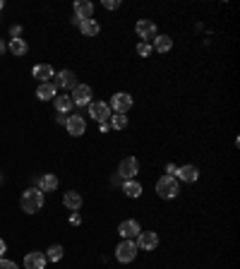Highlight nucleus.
<instances>
[{"label": "nucleus", "mask_w": 240, "mask_h": 269, "mask_svg": "<svg viewBox=\"0 0 240 269\" xmlns=\"http://www.w3.org/2000/svg\"><path fill=\"white\" fill-rule=\"evenodd\" d=\"M75 17H80L82 22H84V20H91V17H94V5H91L89 0H77V2H75Z\"/></svg>", "instance_id": "16"}, {"label": "nucleus", "mask_w": 240, "mask_h": 269, "mask_svg": "<svg viewBox=\"0 0 240 269\" xmlns=\"http://www.w3.org/2000/svg\"><path fill=\"white\" fill-rule=\"evenodd\" d=\"M118 233L122 236V240H135L142 233V228H140V224L135 219H127V221H122L118 226Z\"/></svg>", "instance_id": "10"}, {"label": "nucleus", "mask_w": 240, "mask_h": 269, "mask_svg": "<svg viewBox=\"0 0 240 269\" xmlns=\"http://www.w3.org/2000/svg\"><path fill=\"white\" fill-rule=\"evenodd\" d=\"M20 207H22V211H27V214L39 211L41 207H43V192H41L39 187H29V190H24V192H22V197H20Z\"/></svg>", "instance_id": "1"}, {"label": "nucleus", "mask_w": 240, "mask_h": 269, "mask_svg": "<svg viewBox=\"0 0 240 269\" xmlns=\"http://www.w3.org/2000/svg\"><path fill=\"white\" fill-rule=\"evenodd\" d=\"M53 101H56L58 113H65V116H67V113L72 111V101H70V96H56Z\"/></svg>", "instance_id": "24"}, {"label": "nucleus", "mask_w": 240, "mask_h": 269, "mask_svg": "<svg viewBox=\"0 0 240 269\" xmlns=\"http://www.w3.org/2000/svg\"><path fill=\"white\" fill-rule=\"evenodd\" d=\"M56 96H58V89H56L51 82H43V84L36 87V99H39V101H51V99H56Z\"/></svg>", "instance_id": "18"}, {"label": "nucleus", "mask_w": 240, "mask_h": 269, "mask_svg": "<svg viewBox=\"0 0 240 269\" xmlns=\"http://www.w3.org/2000/svg\"><path fill=\"white\" fill-rule=\"evenodd\" d=\"M80 29H82L84 36H96V34L101 31V27H99V22H96V20H84V22L80 24Z\"/></svg>", "instance_id": "23"}, {"label": "nucleus", "mask_w": 240, "mask_h": 269, "mask_svg": "<svg viewBox=\"0 0 240 269\" xmlns=\"http://www.w3.org/2000/svg\"><path fill=\"white\" fill-rule=\"evenodd\" d=\"M31 75L43 84V82H48L51 77H56V72H53V67L48 65V62H39V65H34V70H31Z\"/></svg>", "instance_id": "14"}, {"label": "nucleus", "mask_w": 240, "mask_h": 269, "mask_svg": "<svg viewBox=\"0 0 240 269\" xmlns=\"http://www.w3.org/2000/svg\"><path fill=\"white\" fill-rule=\"evenodd\" d=\"M2 7H5V2H2V0H0V10H2Z\"/></svg>", "instance_id": "37"}, {"label": "nucleus", "mask_w": 240, "mask_h": 269, "mask_svg": "<svg viewBox=\"0 0 240 269\" xmlns=\"http://www.w3.org/2000/svg\"><path fill=\"white\" fill-rule=\"evenodd\" d=\"M111 108H113L116 113H127V111L132 108V96H130L127 91L113 94V99H111Z\"/></svg>", "instance_id": "9"}, {"label": "nucleus", "mask_w": 240, "mask_h": 269, "mask_svg": "<svg viewBox=\"0 0 240 269\" xmlns=\"http://www.w3.org/2000/svg\"><path fill=\"white\" fill-rule=\"evenodd\" d=\"M70 224H72V226H80V224H82V216H80V211H72V214H70Z\"/></svg>", "instance_id": "30"}, {"label": "nucleus", "mask_w": 240, "mask_h": 269, "mask_svg": "<svg viewBox=\"0 0 240 269\" xmlns=\"http://www.w3.org/2000/svg\"><path fill=\"white\" fill-rule=\"evenodd\" d=\"M62 205H65L70 211H77L80 207H82V195H80V192H75V190H70V192H65Z\"/></svg>", "instance_id": "19"}, {"label": "nucleus", "mask_w": 240, "mask_h": 269, "mask_svg": "<svg viewBox=\"0 0 240 269\" xmlns=\"http://www.w3.org/2000/svg\"><path fill=\"white\" fill-rule=\"evenodd\" d=\"M62 255H65V250H62V245H51L48 248V252H46V260H51V262H60L62 260Z\"/></svg>", "instance_id": "25"}, {"label": "nucleus", "mask_w": 240, "mask_h": 269, "mask_svg": "<svg viewBox=\"0 0 240 269\" xmlns=\"http://www.w3.org/2000/svg\"><path fill=\"white\" fill-rule=\"evenodd\" d=\"M137 248L140 250H154L156 245H159V236L154 233V231H142L140 236H137Z\"/></svg>", "instance_id": "12"}, {"label": "nucleus", "mask_w": 240, "mask_h": 269, "mask_svg": "<svg viewBox=\"0 0 240 269\" xmlns=\"http://www.w3.org/2000/svg\"><path fill=\"white\" fill-rule=\"evenodd\" d=\"M46 255L43 252H29L27 257H24V269H43L46 267Z\"/></svg>", "instance_id": "17"}, {"label": "nucleus", "mask_w": 240, "mask_h": 269, "mask_svg": "<svg viewBox=\"0 0 240 269\" xmlns=\"http://www.w3.org/2000/svg\"><path fill=\"white\" fill-rule=\"evenodd\" d=\"M137 243L135 240H122L118 248H116V257H118V262L122 265H127V262H132L135 257H137Z\"/></svg>", "instance_id": "3"}, {"label": "nucleus", "mask_w": 240, "mask_h": 269, "mask_svg": "<svg viewBox=\"0 0 240 269\" xmlns=\"http://www.w3.org/2000/svg\"><path fill=\"white\" fill-rule=\"evenodd\" d=\"M65 127H67V132H70L72 137H82V135L87 132V120L82 118L80 113H72V116H67Z\"/></svg>", "instance_id": "8"}, {"label": "nucleus", "mask_w": 240, "mask_h": 269, "mask_svg": "<svg viewBox=\"0 0 240 269\" xmlns=\"http://www.w3.org/2000/svg\"><path fill=\"white\" fill-rule=\"evenodd\" d=\"M0 269H20V267H17L12 260H5V257H2V260H0Z\"/></svg>", "instance_id": "29"}, {"label": "nucleus", "mask_w": 240, "mask_h": 269, "mask_svg": "<svg viewBox=\"0 0 240 269\" xmlns=\"http://www.w3.org/2000/svg\"><path fill=\"white\" fill-rule=\"evenodd\" d=\"M89 116L96 123H108L111 120V106L103 101H91L89 103Z\"/></svg>", "instance_id": "5"}, {"label": "nucleus", "mask_w": 240, "mask_h": 269, "mask_svg": "<svg viewBox=\"0 0 240 269\" xmlns=\"http://www.w3.org/2000/svg\"><path fill=\"white\" fill-rule=\"evenodd\" d=\"M103 7H106V10H118L120 0H103Z\"/></svg>", "instance_id": "28"}, {"label": "nucleus", "mask_w": 240, "mask_h": 269, "mask_svg": "<svg viewBox=\"0 0 240 269\" xmlns=\"http://www.w3.org/2000/svg\"><path fill=\"white\" fill-rule=\"evenodd\" d=\"M176 171H178L176 164H168V166H166V176H176Z\"/></svg>", "instance_id": "31"}, {"label": "nucleus", "mask_w": 240, "mask_h": 269, "mask_svg": "<svg viewBox=\"0 0 240 269\" xmlns=\"http://www.w3.org/2000/svg\"><path fill=\"white\" fill-rule=\"evenodd\" d=\"M122 192H125L127 197L137 200V197L142 195V185H140L137 180H125V183H122Z\"/></svg>", "instance_id": "22"}, {"label": "nucleus", "mask_w": 240, "mask_h": 269, "mask_svg": "<svg viewBox=\"0 0 240 269\" xmlns=\"http://www.w3.org/2000/svg\"><path fill=\"white\" fill-rule=\"evenodd\" d=\"M176 180H182V183H195V180L200 178V171H197V166H178V171H176Z\"/></svg>", "instance_id": "13"}, {"label": "nucleus", "mask_w": 240, "mask_h": 269, "mask_svg": "<svg viewBox=\"0 0 240 269\" xmlns=\"http://www.w3.org/2000/svg\"><path fill=\"white\" fill-rule=\"evenodd\" d=\"M111 130V123H101V132H108Z\"/></svg>", "instance_id": "35"}, {"label": "nucleus", "mask_w": 240, "mask_h": 269, "mask_svg": "<svg viewBox=\"0 0 240 269\" xmlns=\"http://www.w3.org/2000/svg\"><path fill=\"white\" fill-rule=\"evenodd\" d=\"M108 123H111V127H113V130H122V127L127 125V116H125V113H116V116H111Z\"/></svg>", "instance_id": "26"}, {"label": "nucleus", "mask_w": 240, "mask_h": 269, "mask_svg": "<svg viewBox=\"0 0 240 269\" xmlns=\"http://www.w3.org/2000/svg\"><path fill=\"white\" fill-rule=\"evenodd\" d=\"M151 51H154V48H151V43H147V41H142V43L137 46V53H140L142 58H149Z\"/></svg>", "instance_id": "27"}, {"label": "nucleus", "mask_w": 240, "mask_h": 269, "mask_svg": "<svg viewBox=\"0 0 240 269\" xmlns=\"http://www.w3.org/2000/svg\"><path fill=\"white\" fill-rule=\"evenodd\" d=\"M53 87L58 89V87H62V89H75L77 87V77H75V72L72 70H60V72H56V77H53Z\"/></svg>", "instance_id": "7"}, {"label": "nucleus", "mask_w": 240, "mask_h": 269, "mask_svg": "<svg viewBox=\"0 0 240 269\" xmlns=\"http://www.w3.org/2000/svg\"><path fill=\"white\" fill-rule=\"evenodd\" d=\"M72 106H89L91 103V87L89 84H77L72 94H70Z\"/></svg>", "instance_id": "6"}, {"label": "nucleus", "mask_w": 240, "mask_h": 269, "mask_svg": "<svg viewBox=\"0 0 240 269\" xmlns=\"http://www.w3.org/2000/svg\"><path fill=\"white\" fill-rule=\"evenodd\" d=\"M156 192H159V197H163V200H173V197H178V192H180L178 180L173 178V176H163V178H159V183H156Z\"/></svg>", "instance_id": "2"}, {"label": "nucleus", "mask_w": 240, "mask_h": 269, "mask_svg": "<svg viewBox=\"0 0 240 269\" xmlns=\"http://www.w3.org/2000/svg\"><path fill=\"white\" fill-rule=\"evenodd\" d=\"M151 48H156L159 53H168V51L173 48V39H171L168 34H161V36L154 39V46H151Z\"/></svg>", "instance_id": "20"}, {"label": "nucleus", "mask_w": 240, "mask_h": 269, "mask_svg": "<svg viewBox=\"0 0 240 269\" xmlns=\"http://www.w3.org/2000/svg\"><path fill=\"white\" fill-rule=\"evenodd\" d=\"M5 252H7V245H5V240L0 238V260L5 257Z\"/></svg>", "instance_id": "33"}, {"label": "nucleus", "mask_w": 240, "mask_h": 269, "mask_svg": "<svg viewBox=\"0 0 240 269\" xmlns=\"http://www.w3.org/2000/svg\"><path fill=\"white\" fill-rule=\"evenodd\" d=\"M7 48H10V53H12L15 58H20V56H24V53L29 51V46H27V41H24V39H10Z\"/></svg>", "instance_id": "21"}, {"label": "nucleus", "mask_w": 240, "mask_h": 269, "mask_svg": "<svg viewBox=\"0 0 240 269\" xmlns=\"http://www.w3.org/2000/svg\"><path fill=\"white\" fill-rule=\"evenodd\" d=\"M5 48H7V46H5V43L0 41V58H2V53H5Z\"/></svg>", "instance_id": "36"}, {"label": "nucleus", "mask_w": 240, "mask_h": 269, "mask_svg": "<svg viewBox=\"0 0 240 269\" xmlns=\"http://www.w3.org/2000/svg\"><path fill=\"white\" fill-rule=\"evenodd\" d=\"M10 34H12V39H20V34H22V27H17V24H15V27L10 29Z\"/></svg>", "instance_id": "32"}, {"label": "nucleus", "mask_w": 240, "mask_h": 269, "mask_svg": "<svg viewBox=\"0 0 240 269\" xmlns=\"http://www.w3.org/2000/svg\"><path fill=\"white\" fill-rule=\"evenodd\" d=\"M56 120H58L60 125H65V123H67V116H65V113H58V116H56Z\"/></svg>", "instance_id": "34"}, {"label": "nucleus", "mask_w": 240, "mask_h": 269, "mask_svg": "<svg viewBox=\"0 0 240 269\" xmlns=\"http://www.w3.org/2000/svg\"><path fill=\"white\" fill-rule=\"evenodd\" d=\"M135 31H137V36L140 39H144L147 43H149L151 39H156L159 34H156V24L151 22V20H140L137 22V27H135Z\"/></svg>", "instance_id": "11"}, {"label": "nucleus", "mask_w": 240, "mask_h": 269, "mask_svg": "<svg viewBox=\"0 0 240 269\" xmlns=\"http://www.w3.org/2000/svg\"><path fill=\"white\" fill-rule=\"evenodd\" d=\"M36 187H39L41 192H53V190L58 187V178H56L53 173H43V176L36 178Z\"/></svg>", "instance_id": "15"}, {"label": "nucleus", "mask_w": 240, "mask_h": 269, "mask_svg": "<svg viewBox=\"0 0 240 269\" xmlns=\"http://www.w3.org/2000/svg\"><path fill=\"white\" fill-rule=\"evenodd\" d=\"M140 173V161L135 159V156H127V159H122L118 166V176L125 180H135V176Z\"/></svg>", "instance_id": "4"}]
</instances>
